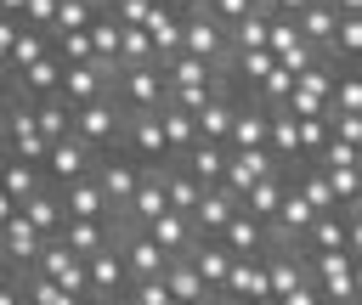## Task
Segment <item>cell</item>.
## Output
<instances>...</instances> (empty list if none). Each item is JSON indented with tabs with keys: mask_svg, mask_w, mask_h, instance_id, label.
Listing matches in <instances>:
<instances>
[{
	"mask_svg": "<svg viewBox=\"0 0 362 305\" xmlns=\"http://www.w3.org/2000/svg\"><path fill=\"white\" fill-rule=\"evenodd\" d=\"M130 107L119 102V96H102V102H90V107H74V136H85L96 152H113V147H124L130 141Z\"/></svg>",
	"mask_w": 362,
	"mask_h": 305,
	"instance_id": "6da1fadb",
	"label": "cell"
},
{
	"mask_svg": "<svg viewBox=\"0 0 362 305\" xmlns=\"http://www.w3.org/2000/svg\"><path fill=\"white\" fill-rule=\"evenodd\" d=\"M113 96L130 113H164L170 107V73L158 62H124L119 79H113Z\"/></svg>",
	"mask_w": 362,
	"mask_h": 305,
	"instance_id": "7a4b0ae2",
	"label": "cell"
},
{
	"mask_svg": "<svg viewBox=\"0 0 362 305\" xmlns=\"http://www.w3.org/2000/svg\"><path fill=\"white\" fill-rule=\"evenodd\" d=\"M0 243H6V271H34V260H40V249H45V232H40L17 203L0 198Z\"/></svg>",
	"mask_w": 362,
	"mask_h": 305,
	"instance_id": "3957f363",
	"label": "cell"
},
{
	"mask_svg": "<svg viewBox=\"0 0 362 305\" xmlns=\"http://www.w3.org/2000/svg\"><path fill=\"white\" fill-rule=\"evenodd\" d=\"M141 175H147V164H141L130 147H113V152H102V158H96V181H102V192L113 198V209H119V215L136 203Z\"/></svg>",
	"mask_w": 362,
	"mask_h": 305,
	"instance_id": "277c9868",
	"label": "cell"
},
{
	"mask_svg": "<svg viewBox=\"0 0 362 305\" xmlns=\"http://www.w3.org/2000/svg\"><path fill=\"white\" fill-rule=\"evenodd\" d=\"M181 51H187V56H204V62H215V68L226 73V56H232V28H226L209 6H198V11L187 17V40H181Z\"/></svg>",
	"mask_w": 362,
	"mask_h": 305,
	"instance_id": "5b68a950",
	"label": "cell"
},
{
	"mask_svg": "<svg viewBox=\"0 0 362 305\" xmlns=\"http://www.w3.org/2000/svg\"><path fill=\"white\" fill-rule=\"evenodd\" d=\"M96 147L85 141V136H62V141H51V158H45V181L51 186H68V181H85V175H96Z\"/></svg>",
	"mask_w": 362,
	"mask_h": 305,
	"instance_id": "8992f818",
	"label": "cell"
},
{
	"mask_svg": "<svg viewBox=\"0 0 362 305\" xmlns=\"http://www.w3.org/2000/svg\"><path fill=\"white\" fill-rule=\"evenodd\" d=\"M113 79H119V68H107V62H68V73H62V96H68L74 107H90V102L113 96Z\"/></svg>",
	"mask_w": 362,
	"mask_h": 305,
	"instance_id": "52a82bcc",
	"label": "cell"
},
{
	"mask_svg": "<svg viewBox=\"0 0 362 305\" xmlns=\"http://www.w3.org/2000/svg\"><path fill=\"white\" fill-rule=\"evenodd\" d=\"M90 265V305H107V299H119V294H130V265H124V249L113 243V249H102L96 260H85Z\"/></svg>",
	"mask_w": 362,
	"mask_h": 305,
	"instance_id": "ba28073f",
	"label": "cell"
},
{
	"mask_svg": "<svg viewBox=\"0 0 362 305\" xmlns=\"http://www.w3.org/2000/svg\"><path fill=\"white\" fill-rule=\"evenodd\" d=\"M57 192H62V203H68V220H119V209H113V198L102 192L96 175L68 181V186H57Z\"/></svg>",
	"mask_w": 362,
	"mask_h": 305,
	"instance_id": "9c48e42d",
	"label": "cell"
},
{
	"mask_svg": "<svg viewBox=\"0 0 362 305\" xmlns=\"http://www.w3.org/2000/svg\"><path fill=\"white\" fill-rule=\"evenodd\" d=\"M255 147H272V107L243 96L238 102V124H232V152H255Z\"/></svg>",
	"mask_w": 362,
	"mask_h": 305,
	"instance_id": "30bf717a",
	"label": "cell"
},
{
	"mask_svg": "<svg viewBox=\"0 0 362 305\" xmlns=\"http://www.w3.org/2000/svg\"><path fill=\"white\" fill-rule=\"evenodd\" d=\"M141 164H175V152H170V136H164V119L158 113H136L130 119V141H124Z\"/></svg>",
	"mask_w": 362,
	"mask_h": 305,
	"instance_id": "8fae6325",
	"label": "cell"
},
{
	"mask_svg": "<svg viewBox=\"0 0 362 305\" xmlns=\"http://www.w3.org/2000/svg\"><path fill=\"white\" fill-rule=\"evenodd\" d=\"M119 249H124V265H130V277H136V282H147V277H164V271H170V260H175V254H170L164 243H153L147 232H130V237H119Z\"/></svg>",
	"mask_w": 362,
	"mask_h": 305,
	"instance_id": "7c38bea8",
	"label": "cell"
},
{
	"mask_svg": "<svg viewBox=\"0 0 362 305\" xmlns=\"http://www.w3.org/2000/svg\"><path fill=\"white\" fill-rule=\"evenodd\" d=\"M62 73H68V62L51 51L45 62H34V68H23V73H6V85L23 90V96H34V102H45V96H62Z\"/></svg>",
	"mask_w": 362,
	"mask_h": 305,
	"instance_id": "4fadbf2b",
	"label": "cell"
},
{
	"mask_svg": "<svg viewBox=\"0 0 362 305\" xmlns=\"http://www.w3.org/2000/svg\"><path fill=\"white\" fill-rule=\"evenodd\" d=\"M238 209H243V198H238L232 186H209V192H204V203L192 209V232H198V237H221V232H226V220H232Z\"/></svg>",
	"mask_w": 362,
	"mask_h": 305,
	"instance_id": "5bb4252c",
	"label": "cell"
},
{
	"mask_svg": "<svg viewBox=\"0 0 362 305\" xmlns=\"http://www.w3.org/2000/svg\"><path fill=\"white\" fill-rule=\"evenodd\" d=\"M221 243H226L238 260H255V254H266V249H272V226H266V220H255L249 209H238V215L226 220Z\"/></svg>",
	"mask_w": 362,
	"mask_h": 305,
	"instance_id": "9a60e30c",
	"label": "cell"
},
{
	"mask_svg": "<svg viewBox=\"0 0 362 305\" xmlns=\"http://www.w3.org/2000/svg\"><path fill=\"white\" fill-rule=\"evenodd\" d=\"M283 164H277V152L272 147H255V152H232V164H226V181L221 186H232L238 198L255 186V181H266V175H277Z\"/></svg>",
	"mask_w": 362,
	"mask_h": 305,
	"instance_id": "2e32d148",
	"label": "cell"
},
{
	"mask_svg": "<svg viewBox=\"0 0 362 305\" xmlns=\"http://www.w3.org/2000/svg\"><path fill=\"white\" fill-rule=\"evenodd\" d=\"M187 260L204 271V282H209V288H226V277H232V265H238V254H232L221 237H198V243L187 249Z\"/></svg>",
	"mask_w": 362,
	"mask_h": 305,
	"instance_id": "e0dca14e",
	"label": "cell"
},
{
	"mask_svg": "<svg viewBox=\"0 0 362 305\" xmlns=\"http://www.w3.org/2000/svg\"><path fill=\"white\" fill-rule=\"evenodd\" d=\"M288 181H294V169H288V175L277 169V175L255 181V186L243 192V209H249L255 220H266V226H272V220H277V209H283V198H288Z\"/></svg>",
	"mask_w": 362,
	"mask_h": 305,
	"instance_id": "ac0fdd59",
	"label": "cell"
},
{
	"mask_svg": "<svg viewBox=\"0 0 362 305\" xmlns=\"http://www.w3.org/2000/svg\"><path fill=\"white\" fill-rule=\"evenodd\" d=\"M181 169H192L204 186H221L226 181V164H232V147H221V141H198L187 158H175Z\"/></svg>",
	"mask_w": 362,
	"mask_h": 305,
	"instance_id": "d6986e66",
	"label": "cell"
},
{
	"mask_svg": "<svg viewBox=\"0 0 362 305\" xmlns=\"http://www.w3.org/2000/svg\"><path fill=\"white\" fill-rule=\"evenodd\" d=\"M45 164H28V158H6V203H28L34 192H45Z\"/></svg>",
	"mask_w": 362,
	"mask_h": 305,
	"instance_id": "ffe728a7",
	"label": "cell"
},
{
	"mask_svg": "<svg viewBox=\"0 0 362 305\" xmlns=\"http://www.w3.org/2000/svg\"><path fill=\"white\" fill-rule=\"evenodd\" d=\"M23 215L45 232V237H62V226H68V203H62V192L57 186H45V192H34L28 203H23Z\"/></svg>",
	"mask_w": 362,
	"mask_h": 305,
	"instance_id": "44dd1931",
	"label": "cell"
},
{
	"mask_svg": "<svg viewBox=\"0 0 362 305\" xmlns=\"http://www.w3.org/2000/svg\"><path fill=\"white\" fill-rule=\"evenodd\" d=\"M339 17H345L339 6H305V11H300V28H305V40H311L322 56H328L334 40H339Z\"/></svg>",
	"mask_w": 362,
	"mask_h": 305,
	"instance_id": "7402d4cb",
	"label": "cell"
},
{
	"mask_svg": "<svg viewBox=\"0 0 362 305\" xmlns=\"http://www.w3.org/2000/svg\"><path fill=\"white\" fill-rule=\"evenodd\" d=\"M164 282H170V294H175V299H187V305H204V299H209V282H204V271H198L187 254H175V260H170Z\"/></svg>",
	"mask_w": 362,
	"mask_h": 305,
	"instance_id": "603a6c76",
	"label": "cell"
},
{
	"mask_svg": "<svg viewBox=\"0 0 362 305\" xmlns=\"http://www.w3.org/2000/svg\"><path fill=\"white\" fill-rule=\"evenodd\" d=\"M272 17H277L272 6L238 17V23H232V51H266V45H272Z\"/></svg>",
	"mask_w": 362,
	"mask_h": 305,
	"instance_id": "cb8c5ba5",
	"label": "cell"
},
{
	"mask_svg": "<svg viewBox=\"0 0 362 305\" xmlns=\"http://www.w3.org/2000/svg\"><path fill=\"white\" fill-rule=\"evenodd\" d=\"M226 294H238V299H266V294H272L266 260H260V254H255V260H238L232 277H226Z\"/></svg>",
	"mask_w": 362,
	"mask_h": 305,
	"instance_id": "d4e9b609",
	"label": "cell"
},
{
	"mask_svg": "<svg viewBox=\"0 0 362 305\" xmlns=\"http://www.w3.org/2000/svg\"><path fill=\"white\" fill-rule=\"evenodd\" d=\"M158 119H164V136H170V152H175V158H187V152L204 141V136H198V113H187V107H164Z\"/></svg>",
	"mask_w": 362,
	"mask_h": 305,
	"instance_id": "484cf974",
	"label": "cell"
},
{
	"mask_svg": "<svg viewBox=\"0 0 362 305\" xmlns=\"http://www.w3.org/2000/svg\"><path fill=\"white\" fill-rule=\"evenodd\" d=\"M34 119H40L45 141H62V136H74V102H68V96H45V102H34Z\"/></svg>",
	"mask_w": 362,
	"mask_h": 305,
	"instance_id": "4316f807",
	"label": "cell"
},
{
	"mask_svg": "<svg viewBox=\"0 0 362 305\" xmlns=\"http://www.w3.org/2000/svg\"><path fill=\"white\" fill-rule=\"evenodd\" d=\"M204 192H209V186H204V181H198L192 169L170 164V209H175V215H192V209L204 203Z\"/></svg>",
	"mask_w": 362,
	"mask_h": 305,
	"instance_id": "83f0119b",
	"label": "cell"
},
{
	"mask_svg": "<svg viewBox=\"0 0 362 305\" xmlns=\"http://www.w3.org/2000/svg\"><path fill=\"white\" fill-rule=\"evenodd\" d=\"M334 249H345V209L317 215V226H311V237H305V254H334Z\"/></svg>",
	"mask_w": 362,
	"mask_h": 305,
	"instance_id": "f1b7e54d",
	"label": "cell"
},
{
	"mask_svg": "<svg viewBox=\"0 0 362 305\" xmlns=\"http://www.w3.org/2000/svg\"><path fill=\"white\" fill-rule=\"evenodd\" d=\"M294 85H300V79H294V73H288V68L277 62V68H272V73H266V79H260V85H255L249 96H255V102H266V107H288Z\"/></svg>",
	"mask_w": 362,
	"mask_h": 305,
	"instance_id": "f546056e",
	"label": "cell"
},
{
	"mask_svg": "<svg viewBox=\"0 0 362 305\" xmlns=\"http://www.w3.org/2000/svg\"><path fill=\"white\" fill-rule=\"evenodd\" d=\"M300 45H311V40H305V28H300V17H272V45H266V51L283 62V56H294Z\"/></svg>",
	"mask_w": 362,
	"mask_h": 305,
	"instance_id": "4dcf8cb0",
	"label": "cell"
},
{
	"mask_svg": "<svg viewBox=\"0 0 362 305\" xmlns=\"http://www.w3.org/2000/svg\"><path fill=\"white\" fill-rule=\"evenodd\" d=\"M96 17H102L96 0H62V11H57V23H51V40H57V34H74V28H90Z\"/></svg>",
	"mask_w": 362,
	"mask_h": 305,
	"instance_id": "1f68e13d",
	"label": "cell"
},
{
	"mask_svg": "<svg viewBox=\"0 0 362 305\" xmlns=\"http://www.w3.org/2000/svg\"><path fill=\"white\" fill-rule=\"evenodd\" d=\"M334 141V124H328V113H311V119H300V152H305V164L322 152Z\"/></svg>",
	"mask_w": 362,
	"mask_h": 305,
	"instance_id": "d6a6232c",
	"label": "cell"
},
{
	"mask_svg": "<svg viewBox=\"0 0 362 305\" xmlns=\"http://www.w3.org/2000/svg\"><path fill=\"white\" fill-rule=\"evenodd\" d=\"M51 45H57V56H62V62H96V40H90V28H74V34H57Z\"/></svg>",
	"mask_w": 362,
	"mask_h": 305,
	"instance_id": "836d02e7",
	"label": "cell"
},
{
	"mask_svg": "<svg viewBox=\"0 0 362 305\" xmlns=\"http://www.w3.org/2000/svg\"><path fill=\"white\" fill-rule=\"evenodd\" d=\"M311 164H317V169H351V164H362V152H356L345 136H334V141H328V147H322Z\"/></svg>",
	"mask_w": 362,
	"mask_h": 305,
	"instance_id": "e575fe53",
	"label": "cell"
},
{
	"mask_svg": "<svg viewBox=\"0 0 362 305\" xmlns=\"http://www.w3.org/2000/svg\"><path fill=\"white\" fill-rule=\"evenodd\" d=\"M107 11H113V17L124 23V28H147V23L158 17V0H113Z\"/></svg>",
	"mask_w": 362,
	"mask_h": 305,
	"instance_id": "d590c367",
	"label": "cell"
},
{
	"mask_svg": "<svg viewBox=\"0 0 362 305\" xmlns=\"http://www.w3.org/2000/svg\"><path fill=\"white\" fill-rule=\"evenodd\" d=\"M124 62H158L153 28H124Z\"/></svg>",
	"mask_w": 362,
	"mask_h": 305,
	"instance_id": "8d00e7d4",
	"label": "cell"
},
{
	"mask_svg": "<svg viewBox=\"0 0 362 305\" xmlns=\"http://www.w3.org/2000/svg\"><path fill=\"white\" fill-rule=\"evenodd\" d=\"M57 11H62V0H28V11H23V23H34V28H45V34H51V23H57Z\"/></svg>",
	"mask_w": 362,
	"mask_h": 305,
	"instance_id": "74e56055",
	"label": "cell"
},
{
	"mask_svg": "<svg viewBox=\"0 0 362 305\" xmlns=\"http://www.w3.org/2000/svg\"><path fill=\"white\" fill-rule=\"evenodd\" d=\"M209 11H215V17L226 23V28H232L238 17H249V11H260V0H209Z\"/></svg>",
	"mask_w": 362,
	"mask_h": 305,
	"instance_id": "f35d334b",
	"label": "cell"
},
{
	"mask_svg": "<svg viewBox=\"0 0 362 305\" xmlns=\"http://www.w3.org/2000/svg\"><path fill=\"white\" fill-rule=\"evenodd\" d=\"M283 305H328V299H322V288H317V282H305V288L283 294Z\"/></svg>",
	"mask_w": 362,
	"mask_h": 305,
	"instance_id": "ab89813d",
	"label": "cell"
},
{
	"mask_svg": "<svg viewBox=\"0 0 362 305\" xmlns=\"http://www.w3.org/2000/svg\"><path fill=\"white\" fill-rule=\"evenodd\" d=\"M158 6H170V11H181V17H192L198 6H209V0H158Z\"/></svg>",
	"mask_w": 362,
	"mask_h": 305,
	"instance_id": "60d3db41",
	"label": "cell"
},
{
	"mask_svg": "<svg viewBox=\"0 0 362 305\" xmlns=\"http://www.w3.org/2000/svg\"><path fill=\"white\" fill-rule=\"evenodd\" d=\"M0 6H6V17H23L28 11V0H0Z\"/></svg>",
	"mask_w": 362,
	"mask_h": 305,
	"instance_id": "b9f144b4",
	"label": "cell"
},
{
	"mask_svg": "<svg viewBox=\"0 0 362 305\" xmlns=\"http://www.w3.org/2000/svg\"><path fill=\"white\" fill-rule=\"evenodd\" d=\"M334 6H339L345 17H362V0H334Z\"/></svg>",
	"mask_w": 362,
	"mask_h": 305,
	"instance_id": "7bdbcfd3",
	"label": "cell"
},
{
	"mask_svg": "<svg viewBox=\"0 0 362 305\" xmlns=\"http://www.w3.org/2000/svg\"><path fill=\"white\" fill-rule=\"evenodd\" d=\"M107 305H141V299H136V294H119V299H107Z\"/></svg>",
	"mask_w": 362,
	"mask_h": 305,
	"instance_id": "ee69618b",
	"label": "cell"
},
{
	"mask_svg": "<svg viewBox=\"0 0 362 305\" xmlns=\"http://www.w3.org/2000/svg\"><path fill=\"white\" fill-rule=\"evenodd\" d=\"M356 299H362V260H356Z\"/></svg>",
	"mask_w": 362,
	"mask_h": 305,
	"instance_id": "f6af8a7d",
	"label": "cell"
},
{
	"mask_svg": "<svg viewBox=\"0 0 362 305\" xmlns=\"http://www.w3.org/2000/svg\"><path fill=\"white\" fill-rule=\"evenodd\" d=\"M96 6H102V11H107V6H113V0H96Z\"/></svg>",
	"mask_w": 362,
	"mask_h": 305,
	"instance_id": "bcb514c9",
	"label": "cell"
},
{
	"mask_svg": "<svg viewBox=\"0 0 362 305\" xmlns=\"http://www.w3.org/2000/svg\"><path fill=\"white\" fill-rule=\"evenodd\" d=\"M351 305H362V299H351Z\"/></svg>",
	"mask_w": 362,
	"mask_h": 305,
	"instance_id": "7dc6e473",
	"label": "cell"
}]
</instances>
